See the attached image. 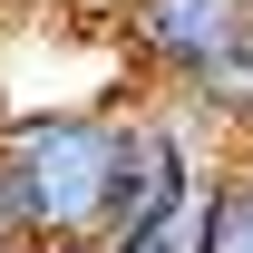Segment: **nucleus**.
I'll return each mask as SVG.
<instances>
[{
  "instance_id": "nucleus-1",
  "label": "nucleus",
  "mask_w": 253,
  "mask_h": 253,
  "mask_svg": "<svg viewBox=\"0 0 253 253\" xmlns=\"http://www.w3.org/2000/svg\"><path fill=\"white\" fill-rule=\"evenodd\" d=\"M117 156H126V107H10L0 117V166L30 205L39 253H97L107 244Z\"/></svg>"
},
{
  "instance_id": "nucleus-2",
  "label": "nucleus",
  "mask_w": 253,
  "mask_h": 253,
  "mask_svg": "<svg viewBox=\"0 0 253 253\" xmlns=\"http://www.w3.org/2000/svg\"><path fill=\"white\" fill-rule=\"evenodd\" d=\"M117 49L156 97H214L253 59V0H117Z\"/></svg>"
},
{
  "instance_id": "nucleus-3",
  "label": "nucleus",
  "mask_w": 253,
  "mask_h": 253,
  "mask_svg": "<svg viewBox=\"0 0 253 253\" xmlns=\"http://www.w3.org/2000/svg\"><path fill=\"white\" fill-rule=\"evenodd\" d=\"M205 253H253V146L214 175V205H205Z\"/></svg>"
},
{
  "instance_id": "nucleus-4",
  "label": "nucleus",
  "mask_w": 253,
  "mask_h": 253,
  "mask_svg": "<svg viewBox=\"0 0 253 253\" xmlns=\"http://www.w3.org/2000/svg\"><path fill=\"white\" fill-rule=\"evenodd\" d=\"M0 253H39V244H30V205H20V185H10V166H0Z\"/></svg>"
}]
</instances>
